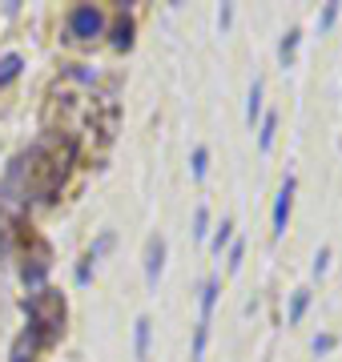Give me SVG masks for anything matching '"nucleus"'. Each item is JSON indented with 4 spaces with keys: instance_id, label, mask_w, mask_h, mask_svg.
Here are the masks:
<instances>
[{
    "instance_id": "obj_12",
    "label": "nucleus",
    "mask_w": 342,
    "mask_h": 362,
    "mask_svg": "<svg viewBox=\"0 0 342 362\" xmlns=\"http://www.w3.org/2000/svg\"><path fill=\"white\" fill-rule=\"evenodd\" d=\"M306 306H310V290H294V298H290V314H286V322L290 326H298L302 322V314Z\"/></svg>"
},
{
    "instance_id": "obj_6",
    "label": "nucleus",
    "mask_w": 342,
    "mask_h": 362,
    "mask_svg": "<svg viewBox=\"0 0 342 362\" xmlns=\"http://www.w3.org/2000/svg\"><path fill=\"white\" fill-rule=\"evenodd\" d=\"M161 270H165V238H161V233H153V238L145 242V282L158 286Z\"/></svg>"
},
{
    "instance_id": "obj_19",
    "label": "nucleus",
    "mask_w": 342,
    "mask_h": 362,
    "mask_svg": "<svg viewBox=\"0 0 342 362\" xmlns=\"http://www.w3.org/2000/svg\"><path fill=\"white\" fill-rule=\"evenodd\" d=\"M326 266H330V246H322V250H318V258H314V278H322Z\"/></svg>"
},
{
    "instance_id": "obj_1",
    "label": "nucleus",
    "mask_w": 342,
    "mask_h": 362,
    "mask_svg": "<svg viewBox=\"0 0 342 362\" xmlns=\"http://www.w3.org/2000/svg\"><path fill=\"white\" fill-rule=\"evenodd\" d=\"M77 157V141L65 133H45L33 149H25L20 157H13V165L4 173V194L13 197L16 206L40 202V206H53L61 185L69 177V165Z\"/></svg>"
},
{
    "instance_id": "obj_11",
    "label": "nucleus",
    "mask_w": 342,
    "mask_h": 362,
    "mask_svg": "<svg viewBox=\"0 0 342 362\" xmlns=\"http://www.w3.org/2000/svg\"><path fill=\"white\" fill-rule=\"evenodd\" d=\"M20 69H25V61L16 57V52H8V57H0V89L8 85V81L20 77Z\"/></svg>"
},
{
    "instance_id": "obj_10",
    "label": "nucleus",
    "mask_w": 342,
    "mask_h": 362,
    "mask_svg": "<svg viewBox=\"0 0 342 362\" xmlns=\"http://www.w3.org/2000/svg\"><path fill=\"white\" fill-rule=\"evenodd\" d=\"M298 40H302V33L298 28H290L286 37H282V45H278V61H282V69L294 65V52H298Z\"/></svg>"
},
{
    "instance_id": "obj_17",
    "label": "nucleus",
    "mask_w": 342,
    "mask_h": 362,
    "mask_svg": "<svg viewBox=\"0 0 342 362\" xmlns=\"http://www.w3.org/2000/svg\"><path fill=\"white\" fill-rule=\"evenodd\" d=\"M334 21H338V0H334V4H326V8H322V16H318V33H326V28L334 25Z\"/></svg>"
},
{
    "instance_id": "obj_21",
    "label": "nucleus",
    "mask_w": 342,
    "mask_h": 362,
    "mask_svg": "<svg viewBox=\"0 0 342 362\" xmlns=\"http://www.w3.org/2000/svg\"><path fill=\"white\" fill-rule=\"evenodd\" d=\"M314 350H318V354L334 350V334H318V338H314Z\"/></svg>"
},
{
    "instance_id": "obj_22",
    "label": "nucleus",
    "mask_w": 342,
    "mask_h": 362,
    "mask_svg": "<svg viewBox=\"0 0 342 362\" xmlns=\"http://www.w3.org/2000/svg\"><path fill=\"white\" fill-rule=\"evenodd\" d=\"M230 21H234V8H230V4H222V13H218V25H222V33L230 28Z\"/></svg>"
},
{
    "instance_id": "obj_18",
    "label": "nucleus",
    "mask_w": 342,
    "mask_h": 362,
    "mask_svg": "<svg viewBox=\"0 0 342 362\" xmlns=\"http://www.w3.org/2000/svg\"><path fill=\"white\" fill-rule=\"evenodd\" d=\"M206 226H210V214H206V206H198V214H194V238H206Z\"/></svg>"
},
{
    "instance_id": "obj_13",
    "label": "nucleus",
    "mask_w": 342,
    "mask_h": 362,
    "mask_svg": "<svg viewBox=\"0 0 342 362\" xmlns=\"http://www.w3.org/2000/svg\"><path fill=\"white\" fill-rule=\"evenodd\" d=\"M274 133H278V113H266V117H262V133H258V149H262V153H270Z\"/></svg>"
},
{
    "instance_id": "obj_9",
    "label": "nucleus",
    "mask_w": 342,
    "mask_h": 362,
    "mask_svg": "<svg viewBox=\"0 0 342 362\" xmlns=\"http://www.w3.org/2000/svg\"><path fill=\"white\" fill-rule=\"evenodd\" d=\"M129 45H133V16L121 8L117 25H113V49H129Z\"/></svg>"
},
{
    "instance_id": "obj_8",
    "label": "nucleus",
    "mask_w": 342,
    "mask_h": 362,
    "mask_svg": "<svg viewBox=\"0 0 342 362\" xmlns=\"http://www.w3.org/2000/svg\"><path fill=\"white\" fill-rule=\"evenodd\" d=\"M149 330H153V322L141 314V318H137V330H133V354H137V362L149 358Z\"/></svg>"
},
{
    "instance_id": "obj_2",
    "label": "nucleus",
    "mask_w": 342,
    "mask_h": 362,
    "mask_svg": "<svg viewBox=\"0 0 342 362\" xmlns=\"http://www.w3.org/2000/svg\"><path fill=\"white\" fill-rule=\"evenodd\" d=\"M28 314V330L40 338V342H57L61 330H65V294L61 290H49V286H40L33 294L20 302Z\"/></svg>"
},
{
    "instance_id": "obj_5",
    "label": "nucleus",
    "mask_w": 342,
    "mask_h": 362,
    "mask_svg": "<svg viewBox=\"0 0 342 362\" xmlns=\"http://www.w3.org/2000/svg\"><path fill=\"white\" fill-rule=\"evenodd\" d=\"M294 189H298V181L286 177V181H282V189H278V197H274V238H282V233H286V226H290V209H294Z\"/></svg>"
},
{
    "instance_id": "obj_16",
    "label": "nucleus",
    "mask_w": 342,
    "mask_h": 362,
    "mask_svg": "<svg viewBox=\"0 0 342 362\" xmlns=\"http://www.w3.org/2000/svg\"><path fill=\"white\" fill-rule=\"evenodd\" d=\"M206 169H210V149H206V145H198V149H194V181L206 177Z\"/></svg>"
},
{
    "instance_id": "obj_15",
    "label": "nucleus",
    "mask_w": 342,
    "mask_h": 362,
    "mask_svg": "<svg viewBox=\"0 0 342 362\" xmlns=\"http://www.w3.org/2000/svg\"><path fill=\"white\" fill-rule=\"evenodd\" d=\"M230 230H234V221H230V218H222V226H218V233H213V242H210V250H213V254H222V250L230 246Z\"/></svg>"
},
{
    "instance_id": "obj_3",
    "label": "nucleus",
    "mask_w": 342,
    "mask_h": 362,
    "mask_svg": "<svg viewBox=\"0 0 342 362\" xmlns=\"http://www.w3.org/2000/svg\"><path fill=\"white\" fill-rule=\"evenodd\" d=\"M101 28H105V13H101L97 4H77V8L69 13V37L73 40L101 37Z\"/></svg>"
},
{
    "instance_id": "obj_4",
    "label": "nucleus",
    "mask_w": 342,
    "mask_h": 362,
    "mask_svg": "<svg viewBox=\"0 0 342 362\" xmlns=\"http://www.w3.org/2000/svg\"><path fill=\"white\" fill-rule=\"evenodd\" d=\"M28 246H33V254H25L20 278H25V286H40L49 278V270H53V254H49V246L40 242L37 233H28Z\"/></svg>"
},
{
    "instance_id": "obj_7",
    "label": "nucleus",
    "mask_w": 342,
    "mask_h": 362,
    "mask_svg": "<svg viewBox=\"0 0 342 362\" xmlns=\"http://www.w3.org/2000/svg\"><path fill=\"white\" fill-rule=\"evenodd\" d=\"M37 350H40V338L25 326V330L16 334L13 350H8V362H37Z\"/></svg>"
},
{
    "instance_id": "obj_20",
    "label": "nucleus",
    "mask_w": 342,
    "mask_h": 362,
    "mask_svg": "<svg viewBox=\"0 0 342 362\" xmlns=\"http://www.w3.org/2000/svg\"><path fill=\"white\" fill-rule=\"evenodd\" d=\"M242 254H246V246H242V242H234V246H230V270H237V266H242Z\"/></svg>"
},
{
    "instance_id": "obj_14",
    "label": "nucleus",
    "mask_w": 342,
    "mask_h": 362,
    "mask_svg": "<svg viewBox=\"0 0 342 362\" xmlns=\"http://www.w3.org/2000/svg\"><path fill=\"white\" fill-rule=\"evenodd\" d=\"M262 117V81H254V89H250V105H246V121H258Z\"/></svg>"
}]
</instances>
